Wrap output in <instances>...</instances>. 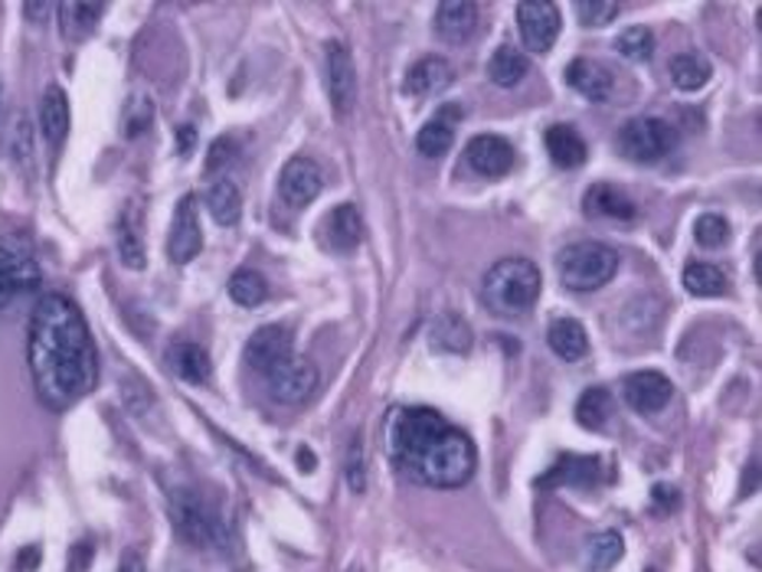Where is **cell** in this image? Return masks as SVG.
Instances as JSON below:
<instances>
[{
  "mask_svg": "<svg viewBox=\"0 0 762 572\" xmlns=\"http://www.w3.org/2000/svg\"><path fill=\"white\" fill-rule=\"evenodd\" d=\"M37 397L50 409H69L92 393L99 380V353L89 324L66 294H43L30 314L27 341Z\"/></svg>",
  "mask_w": 762,
  "mask_h": 572,
  "instance_id": "1",
  "label": "cell"
},
{
  "mask_svg": "<svg viewBox=\"0 0 762 572\" xmlns=\"http://www.w3.org/2000/svg\"><path fill=\"white\" fill-rule=\"evenodd\" d=\"M390 455L429 488H462L474 474V445L435 409L410 405L390 419Z\"/></svg>",
  "mask_w": 762,
  "mask_h": 572,
  "instance_id": "2",
  "label": "cell"
},
{
  "mask_svg": "<svg viewBox=\"0 0 762 572\" xmlns=\"http://www.w3.org/2000/svg\"><path fill=\"white\" fill-rule=\"evenodd\" d=\"M540 285H543L540 269L524 255H511V259H501L488 269V275L481 282V294L494 314L521 318L537 304Z\"/></svg>",
  "mask_w": 762,
  "mask_h": 572,
  "instance_id": "3",
  "label": "cell"
},
{
  "mask_svg": "<svg viewBox=\"0 0 762 572\" xmlns=\"http://www.w3.org/2000/svg\"><path fill=\"white\" fill-rule=\"evenodd\" d=\"M168 508L180 540H187L197 550H230V526L203 494L177 488Z\"/></svg>",
  "mask_w": 762,
  "mask_h": 572,
  "instance_id": "4",
  "label": "cell"
},
{
  "mask_svg": "<svg viewBox=\"0 0 762 572\" xmlns=\"http://www.w3.org/2000/svg\"><path fill=\"white\" fill-rule=\"evenodd\" d=\"M560 282L570 291H595L619 272V252L605 242H573L557 259Z\"/></svg>",
  "mask_w": 762,
  "mask_h": 572,
  "instance_id": "5",
  "label": "cell"
},
{
  "mask_svg": "<svg viewBox=\"0 0 762 572\" xmlns=\"http://www.w3.org/2000/svg\"><path fill=\"white\" fill-rule=\"evenodd\" d=\"M678 148V128L664 118H632L619 131V151L635 164H654Z\"/></svg>",
  "mask_w": 762,
  "mask_h": 572,
  "instance_id": "6",
  "label": "cell"
},
{
  "mask_svg": "<svg viewBox=\"0 0 762 572\" xmlns=\"http://www.w3.org/2000/svg\"><path fill=\"white\" fill-rule=\"evenodd\" d=\"M265 387L272 393V400L282 405H301L314 397L318 390V367L308 357H289L282 360L275 370L265 373Z\"/></svg>",
  "mask_w": 762,
  "mask_h": 572,
  "instance_id": "7",
  "label": "cell"
},
{
  "mask_svg": "<svg viewBox=\"0 0 762 572\" xmlns=\"http://www.w3.org/2000/svg\"><path fill=\"white\" fill-rule=\"evenodd\" d=\"M560 27H563V13H560L557 3H550V0L518 3V30H521V40H524L530 53L553 50V43L560 37Z\"/></svg>",
  "mask_w": 762,
  "mask_h": 572,
  "instance_id": "8",
  "label": "cell"
},
{
  "mask_svg": "<svg viewBox=\"0 0 762 572\" xmlns=\"http://www.w3.org/2000/svg\"><path fill=\"white\" fill-rule=\"evenodd\" d=\"M324 79H328V99L334 106L338 118H348L357 102V66L351 50L341 40H331L324 47Z\"/></svg>",
  "mask_w": 762,
  "mask_h": 572,
  "instance_id": "9",
  "label": "cell"
},
{
  "mask_svg": "<svg viewBox=\"0 0 762 572\" xmlns=\"http://www.w3.org/2000/svg\"><path fill=\"white\" fill-rule=\"evenodd\" d=\"M203 249V232H200V210H197V197L187 193L174 210L171 220V232H168V259L174 265H187L190 259H197Z\"/></svg>",
  "mask_w": 762,
  "mask_h": 572,
  "instance_id": "10",
  "label": "cell"
},
{
  "mask_svg": "<svg viewBox=\"0 0 762 572\" xmlns=\"http://www.w3.org/2000/svg\"><path fill=\"white\" fill-rule=\"evenodd\" d=\"M294 353L292 331L282 328V324H265L259 328L249 343H245V363L249 370H255L259 377H265L269 370H275L282 360H289Z\"/></svg>",
  "mask_w": 762,
  "mask_h": 572,
  "instance_id": "11",
  "label": "cell"
},
{
  "mask_svg": "<svg viewBox=\"0 0 762 572\" xmlns=\"http://www.w3.org/2000/svg\"><path fill=\"white\" fill-rule=\"evenodd\" d=\"M622 393H625V402L642 412V415H651V412H661L671 397H674V387L664 373L658 370H639V373H629L622 380Z\"/></svg>",
  "mask_w": 762,
  "mask_h": 572,
  "instance_id": "12",
  "label": "cell"
},
{
  "mask_svg": "<svg viewBox=\"0 0 762 572\" xmlns=\"http://www.w3.org/2000/svg\"><path fill=\"white\" fill-rule=\"evenodd\" d=\"M40 288V269L33 259L17 255L10 249H0V311L10 308L17 298Z\"/></svg>",
  "mask_w": 762,
  "mask_h": 572,
  "instance_id": "13",
  "label": "cell"
},
{
  "mask_svg": "<svg viewBox=\"0 0 762 572\" xmlns=\"http://www.w3.org/2000/svg\"><path fill=\"white\" fill-rule=\"evenodd\" d=\"M321 187H324V177L311 158H292L279 173V193L289 207L311 203L321 193Z\"/></svg>",
  "mask_w": 762,
  "mask_h": 572,
  "instance_id": "14",
  "label": "cell"
},
{
  "mask_svg": "<svg viewBox=\"0 0 762 572\" xmlns=\"http://www.w3.org/2000/svg\"><path fill=\"white\" fill-rule=\"evenodd\" d=\"M455 79V69L445 57H422L415 59L403 79V92L412 99H432L439 92H445Z\"/></svg>",
  "mask_w": 762,
  "mask_h": 572,
  "instance_id": "15",
  "label": "cell"
},
{
  "mask_svg": "<svg viewBox=\"0 0 762 572\" xmlns=\"http://www.w3.org/2000/svg\"><path fill=\"white\" fill-rule=\"evenodd\" d=\"M478 30V3L469 0H445L435 10V37L449 47L469 43Z\"/></svg>",
  "mask_w": 762,
  "mask_h": 572,
  "instance_id": "16",
  "label": "cell"
},
{
  "mask_svg": "<svg viewBox=\"0 0 762 572\" xmlns=\"http://www.w3.org/2000/svg\"><path fill=\"white\" fill-rule=\"evenodd\" d=\"M471 171L481 177H504L514 168V148L498 134H474L465 148Z\"/></svg>",
  "mask_w": 762,
  "mask_h": 572,
  "instance_id": "17",
  "label": "cell"
},
{
  "mask_svg": "<svg viewBox=\"0 0 762 572\" xmlns=\"http://www.w3.org/2000/svg\"><path fill=\"white\" fill-rule=\"evenodd\" d=\"M583 207H586L589 217H595V220L629 223V220L639 217L635 200L622 187H612V183H592L586 190V197H583Z\"/></svg>",
  "mask_w": 762,
  "mask_h": 572,
  "instance_id": "18",
  "label": "cell"
},
{
  "mask_svg": "<svg viewBox=\"0 0 762 572\" xmlns=\"http://www.w3.org/2000/svg\"><path fill=\"white\" fill-rule=\"evenodd\" d=\"M602 478H605V468H602L599 458L563 455L553 468H550V474H543L537 484H540V488H553V484H567V488H595Z\"/></svg>",
  "mask_w": 762,
  "mask_h": 572,
  "instance_id": "19",
  "label": "cell"
},
{
  "mask_svg": "<svg viewBox=\"0 0 762 572\" xmlns=\"http://www.w3.org/2000/svg\"><path fill=\"white\" fill-rule=\"evenodd\" d=\"M321 232H324V242L334 249V252H351L360 245L363 239V220H360V210L353 203H341L328 213V220L321 223Z\"/></svg>",
  "mask_w": 762,
  "mask_h": 572,
  "instance_id": "20",
  "label": "cell"
},
{
  "mask_svg": "<svg viewBox=\"0 0 762 572\" xmlns=\"http://www.w3.org/2000/svg\"><path fill=\"white\" fill-rule=\"evenodd\" d=\"M459 118H462V109H455V106H449V109H442L435 118H429V121L419 128V134H415L419 154H425V158H442V154H449V148H452V141H455V121H459Z\"/></svg>",
  "mask_w": 762,
  "mask_h": 572,
  "instance_id": "21",
  "label": "cell"
},
{
  "mask_svg": "<svg viewBox=\"0 0 762 572\" xmlns=\"http://www.w3.org/2000/svg\"><path fill=\"white\" fill-rule=\"evenodd\" d=\"M168 367L174 370V377H180L183 383H207L210 373H213V363H210V353L193 341H174L168 347Z\"/></svg>",
  "mask_w": 762,
  "mask_h": 572,
  "instance_id": "22",
  "label": "cell"
},
{
  "mask_svg": "<svg viewBox=\"0 0 762 572\" xmlns=\"http://www.w3.org/2000/svg\"><path fill=\"white\" fill-rule=\"evenodd\" d=\"M543 144H547V154L553 158V164H560L567 171L586 164L589 148L586 141H583V134L573 124H553V128H547Z\"/></svg>",
  "mask_w": 762,
  "mask_h": 572,
  "instance_id": "23",
  "label": "cell"
},
{
  "mask_svg": "<svg viewBox=\"0 0 762 572\" xmlns=\"http://www.w3.org/2000/svg\"><path fill=\"white\" fill-rule=\"evenodd\" d=\"M567 82L589 102H605L612 96V76L595 59H573L567 66Z\"/></svg>",
  "mask_w": 762,
  "mask_h": 572,
  "instance_id": "24",
  "label": "cell"
},
{
  "mask_svg": "<svg viewBox=\"0 0 762 572\" xmlns=\"http://www.w3.org/2000/svg\"><path fill=\"white\" fill-rule=\"evenodd\" d=\"M547 343H550V350H553L560 360H567V363H576V360H583L589 353L586 328H583L580 321H573V318L553 321L550 331H547Z\"/></svg>",
  "mask_w": 762,
  "mask_h": 572,
  "instance_id": "25",
  "label": "cell"
},
{
  "mask_svg": "<svg viewBox=\"0 0 762 572\" xmlns=\"http://www.w3.org/2000/svg\"><path fill=\"white\" fill-rule=\"evenodd\" d=\"M69 99L59 86H50L43 92V102H40V128H43V138L50 141V148H59L69 134Z\"/></svg>",
  "mask_w": 762,
  "mask_h": 572,
  "instance_id": "26",
  "label": "cell"
},
{
  "mask_svg": "<svg viewBox=\"0 0 762 572\" xmlns=\"http://www.w3.org/2000/svg\"><path fill=\"white\" fill-rule=\"evenodd\" d=\"M429 343L435 350H442V353H465L471 347L469 321L459 318V314H452V311L439 314L432 321V328H429Z\"/></svg>",
  "mask_w": 762,
  "mask_h": 572,
  "instance_id": "27",
  "label": "cell"
},
{
  "mask_svg": "<svg viewBox=\"0 0 762 572\" xmlns=\"http://www.w3.org/2000/svg\"><path fill=\"white\" fill-rule=\"evenodd\" d=\"M59 30L66 40H86L106 13V3H59Z\"/></svg>",
  "mask_w": 762,
  "mask_h": 572,
  "instance_id": "28",
  "label": "cell"
},
{
  "mask_svg": "<svg viewBox=\"0 0 762 572\" xmlns=\"http://www.w3.org/2000/svg\"><path fill=\"white\" fill-rule=\"evenodd\" d=\"M530 59L514 47H498L494 57L488 59V79L501 89H514L528 79Z\"/></svg>",
  "mask_w": 762,
  "mask_h": 572,
  "instance_id": "29",
  "label": "cell"
},
{
  "mask_svg": "<svg viewBox=\"0 0 762 572\" xmlns=\"http://www.w3.org/2000/svg\"><path fill=\"white\" fill-rule=\"evenodd\" d=\"M116 245H118V255H121V262H124L128 269H144V262H148V252H144V239H141V223H138V213H134L131 207H128V210L118 217Z\"/></svg>",
  "mask_w": 762,
  "mask_h": 572,
  "instance_id": "30",
  "label": "cell"
},
{
  "mask_svg": "<svg viewBox=\"0 0 762 572\" xmlns=\"http://www.w3.org/2000/svg\"><path fill=\"white\" fill-rule=\"evenodd\" d=\"M207 210L220 227H235L242 217V197L235 190L233 180H217L207 190Z\"/></svg>",
  "mask_w": 762,
  "mask_h": 572,
  "instance_id": "31",
  "label": "cell"
},
{
  "mask_svg": "<svg viewBox=\"0 0 762 572\" xmlns=\"http://www.w3.org/2000/svg\"><path fill=\"white\" fill-rule=\"evenodd\" d=\"M625 556V540L615 530H602L586 543V570L589 572H609L619 566V560Z\"/></svg>",
  "mask_w": 762,
  "mask_h": 572,
  "instance_id": "32",
  "label": "cell"
},
{
  "mask_svg": "<svg viewBox=\"0 0 762 572\" xmlns=\"http://www.w3.org/2000/svg\"><path fill=\"white\" fill-rule=\"evenodd\" d=\"M710 76H713V69H710V62L701 53H681V57L671 59V82L681 92L704 89L706 82H710Z\"/></svg>",
  "mask_w": 762,
  "mask_h": 572,
  "instance_id": "33",
  "label": "cell"
},
{
  "mask_svg": "<svg viewBox=\"0 0 762 572\" xmlns=\"http://www.w3.org/2000/svg\"><path fill=\"white\" fill-rule=\"evenodd\" d=\"M684 288L698 298H716V294L730 291V279L723 269H716L710 262H691L684 269Z\"/></svg>",
  "mask_w": 762,
  "mask_h": 572,
  "instance_id": "34",
  "label": "cell"
},
{
  "mask_svg": "<svg viewBox=\"0 0 762 572\" xmlns=\"http://www.w3.org/2000/svg\"><path fill=\"white\" fill-rule=\"evenodd\" d=\"M612 409H615L612 393L602 390V387H592V390H586V393L576 400V422H580L583 429L599 432V429H605V422L612 419Z\"/></svg>",
  "mask_w": 762,
  "mask_h": 572,
  "instance_id": "35",
  "label": "cell"
},
{
  "mask_svg": "<svg viewBox=\"0 0 762 572\" xmlns=\"http://www.w3.org/2000/svg\"><path fill=\"white\" fill-rule=\"evenodd\" d=\"M230 298L239 308H255L269 298V282L255 269H239L230 279Z\"/></svg>",
  "mask_w": 762,
  "mask_h": 572,
  "instance_id": "36",
  "label": "cell"
},
{
  "mask_svg": "<svg viewBox=\"0 0 762 572\" xmlns=\"http://www.w3.org/2000/svg\"><path fill=\"white\" fill-rule=\"evenodd\" d=\"M619 57L629 59V62H648L654 57V33L648 27H629L619 43H615Z\"/></svg>",
  "mask_w": 762,
  "mask_h": 572,
  "instance_id": "37",
  "label": "cell"
},
{
  "mask_svg": "<svg viewBox=\"0 0 762 572\" xmlns=\"http://www.w3.org/2000/svg\"><path fill=\"white\" fill-rule=\"evenodd\" d=\"M694 239L704 249H723L730 242V223L723 217H716V213H704L694 223Z\"/></svg>",
  "mask_w": 762,
  "mask_h": 572,
  "instance_id": "38",
  "label": "cell"
},
{
  "mask_svg": "<svg viewBox=\"0 0 762 572\" xmlns=\"http://www.w3.org/2000/svg\"><path fill=\"white\" fill-rule=\"evenodd\" d=\"M619 3L612 0H580L576 3V17L583 20V27H605L619 17Z\"/></svg>",
  "mask_w": 762,
  "mask_h": 572,
  "instance_id": "39",
  "label": "cell"
},
{
  "mask_svg": "<svg viewBox=\"0 0 762 572\" xmlns=\"http://www.w3.org/2000/svg\"><path fill=\"white\" fill-rule=\"evenodd\" d=\"M344 478H348V488H351L353 494H363V488H367V461H363V439L360 435H353L351 449H348Z\"/></svg>",
  "mask_w": 762,
  "mask_h": 572,
  "instance_id": "40",
  "label": "cell"
},
{
  "mask_svg": "<svg viewBox=\"0 0 762 572\" xmlns=\"http://www.w3.org/2000/svg\"><path fill=\"white\" fill-rule=\"evenodd\" d=\"M151 118H154L151 102H148V99H134V102L128 106V112H124V121H121L124 138H138V134H144V131L151 128Z\"/></svg>",
  "mask_w": 762,
  "mask_h": 572,
  "instance_id": "41",
  "label": "cell"
},
{
  "mask_svg": "<svg viewBox=\"0 0 762 572\" xmlns=\"http://www.w3.org/2000/svg\"><path fill=\"white\" fill-rule=\"evenodd\" d=\"M235 154H239V144H235L233 134H223V138H217V141L210 144V154H207V173L223 171V168L233 161Z\"/></svg>",
  "mask_w": 762,
  "mask_h": 572,
  "instance_id": "42",
  "label": "cell"
},
{
  "mask_svg": "<svg viewBox=\"0 0 762 572\" xmlns=\"http://www.w3.org/2000/svg\"><path fill=\"white\" fill-rule=\"evenodd\" d=\"M651 498H654V508H664V511H674V508H678V491H674V488L658 484V488L651 491Z\"/></svg>",
  "mask_w": 762,
  "mask_h": 572,
  "instance_id": "43",
  "label": "cell"
},
{
  "mask_svg": "<svg viewBox=\"0 0 762 572\" xmlns=\"http://www.w3.org/2000/svg\"><path fill=\"white\" fill-rule=\"evenodd\" d=\"M193 144H197V128H193V124H180V128H177V151H180V154H190Z\"/></svg>",
  "mask_w": 762,
  "mask_h": 572,
  "instance_id": "44",
  "label": "cell"
},
{
  "mask_svg": "<svg viewBox=\"0 0 762 572\" xmlns=\"http://www.w3.org/2000/svg\"><path fill=\"white\" fill-rule=\"evenodd\" d=\"M23 13L40 20V17H47V13H53V7H50V3H27V7H23Z\"/></svg>",
  "mask_w": 762,
  "mask_h": 572,
  "instance_id": "45",
  "label": "cell"
},
{
  "mask_svg": "<svg viewBox=\"0 0 762 572\" xmlns=\"http://www.w3.org/2000/svg\"><path fill=\"white\" fill-rule=\"evenodd\" d=\"M298 458L304 461V471H314V458H311V452H308V449H301V452H298Z\"/></svg>",
  "mask_w": 762,
  "mask_h": 572,
  "instance_id": "46",
  "label": "cell"
},
{
  "mask_svg": "<svg viewBox=\"0 0 762 572\" xmlns=\"http://www.w3.org/2000/svg\"><path fill=\"white\" fill-rule=\"evenodd\" d=\"M648 572H654V570H648Z\"/></svg>",
  "mask_w": 762,
  "mask_h": 572,
  "instance_id": "47",
  "label": "cell"
}]
</instances>
